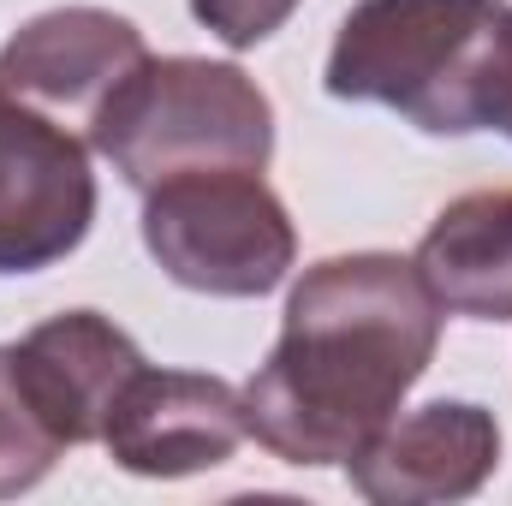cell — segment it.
Here are the masks:
<instances>
[{"label":"cell","instance_id":"obj_1","mask_svg":"<svg viewBox=\"0 0 512 506\" xmlns=\"http://www.w3.org/2000/svg\"><path fill=\"white\" fill-rule=\"evenodd\" d=\"M441 304L393 251L322 256L286 292L280 340L245 381V423L304 471L352 465L441 352Z\"/></svg>","mask_w":512,"mask_h":506},{"label":"cell","instance_id":"obj_2","mask_svg":"<svg viewBox=\"0 0 512 506\" xmlns=\"http://www.w3.org/2000/svg\"><path fill=\"white\" fill-rule=\"evenodd\" d=\"M322 90L429 137L495 131L512 96V0H358L334 30Z\"/></svg>","mask_w":512,"mask_h":506},{"label":"cell","instance_id":"obj_3","mask_svg":"<svg viewBox=\"0 0 512 506\" xmlns=\"http://www.w3.org/2000/svg\"><path fill=\"white\" fill-rule=\"evenodd\" d=\"M131 191H155L185 173H268L274 102L245 66L167 54L143 60L84 137Z\"/></svg>","mask_w":512,"mask_h":506},{"label":"cell","instance_id":"obj_4","mask_svg":"<svg viewBox=\"0 0 512 506\" xmlns=\"http://www.w3.org/2000/svg\"><path fill=\"white\" fill-rule=\"evenodd\" d=\"M143 251L185 292L268 298L298 262V227L262 173H185L143 191Z\"/></svg>","mask_w":512,"mask_h":506},{"label":"cell","instance_id":"obj_5","mask_svg":"<svg viewBox=\"0 0 512 506\" xmlns=\"http://www.w3.org/2000/svg\"><path fill=\"white\" fill-rule=\"evenodd\" d=\"M96 227L90 143L0 90V274H42Z\"/></svg>","mask_w":512,"mask_h":506},{"label":"cell","instance_id":"obj_6","mask_svg":"<svg viewBox=\"0 0 512 506\" xmlns=\"http://www.w3.org/2000/svg\"><path fill=\"white\" fill-rule=\"evenodd\" d=\"M149 60L143 30L108 6H54L18 24L0 48V90L90 137L114 90Z\"/></svg>","mask_w":512,"mask_h":506},{"label":"cell","instance_id":"obj_7","mask_svg":"<svg viewBox=\"0 0 512 506\" xmlns=\"http://www.w3.org/2000/svg\"><path fill=\"white\" fill-rule=\"evenodd\" d=\"M251 441L245 423V387L203 370H137L114 399V417L102 429L108 459L131 477H197L227 465Z\"/></svg>","mask_w":512,"mask_h":506},{"label":"cell","instance_id":"obj_8","mask_svg":"<svg viewBox=\"0 0 512 506\" xmlns=\"http://www.w3.org/2000/svg\"><path fill=\"white\" fill-rule=\"evenodd\" d=\"M501 465V423L477 399H429L393 417L346 465L352 489L376 506L471 501Z\"/></svg>","mask_w":512,"mask_h":506},{"label":"cell","instance_id":"obj_9","mask_svg":"<svg viewBox=\"0 0 512 506\" xmlns=\"http://www.w3.org/2000/svg\"><path fill=\"white\" fill-rule=\"evenodd\" d=\"M18 381L36 399V411L48 417V429L66 447H90L102 441L114 399L126 393V381L143 370V352L120 322H108L102 310H60L48 322H36L18 346Z\"/></svg>","mask_w":512,"mask_h":506},{"label":"cell","instance_id":"obj_10","mask_svg":"<svg viewBox=\"0 0 512 506\" xmlns=\"http://www.w3.org/2000/svg\"><path fill=\"white\" fill-rule=\"evenodd\" d=\"M411 262L447 316L512 322V185L453 197Z\"/></svg>","mask_w":512,"mask_h":506},{"label":"cell","instance_id":"obj_11","mask_svg":"<svg viewBox=\"0 0 512 506\" xmlns=\"http://www.w3.org/2000/svg\"><path fill=\"white\" fill-rule=\"evenodd\" d=\"M60 453H66V441L48 429V417L24 393L12 346H0V501L30 495L60 465Z\"/></svg>","mask_w":512,"mask_h":506},{"label":"cell","instance_id":"obj_12","mask_svg":"<svg viewBox=\"0 0 512 506\" xmlns=\"http://www.w3.org/2000/svg\"><path fill=\"white\" fill-rule=\"evenodd\" d=\"M298 6H304V0H191V18H197L215 42H227V48L239 54V48L268 42Z\"/></svg>","mask_w":512,"mask_h":506},{"label":"cell","instance_id":"obj_13","mask_svg":"<svg viewBox=\"0 0 512 506\" xmlns=\"http://www.w3.org/2000/svg\"><path fill=\"white\" fill-rule=\"evenodd\" d=\"M495 131H507V137H512V96H507V108H501V126H495Z\"/></svg>","mask_w":512,"mask_h":506}]
</instances>
